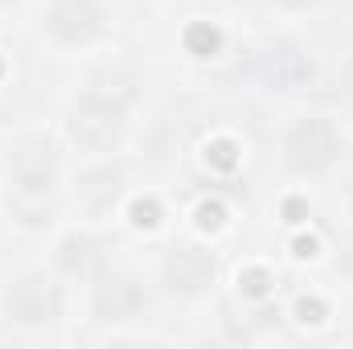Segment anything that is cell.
<instances>
[{
    "label": "cell",
    "mask_w": 353,
    "mask_h": 349,
    "mask_svg": "<svg viewBox=\"0 0 353 349\" xmlns=\"http://www.w3.org/2000/svg\"><path fill=\"white\" fill-rule=\"evenodd\" d=\"M132 128V99L107 87L79 90L66 107V136L83 157H111Z\"/></svg>",
    "instance_id": "cell-1"
},
{
    "label": "cell",
    "mask_w": 353,
    "mask_h": 349,
    "mask_svg": "<svg viewBox=\"0 0 353 349\" xmlns=\"http://www.w3.org/2000/svg\"><path fill=\"white\" fill-rule=\"evenodd\" d=\"M279 161L292 177H325L341 165V128L329 115H292L279 132Z\"/></svg>",
    "instance_id": "cell-2"
},
{
    "label": "cell",
    "mask_w": 353,
    "mask_h": 349,
    "mask_svg": "<svg viewBox=\"0 0 353 349\" xmlns=\"http://www.w3.org/2000/svg\"><path fill=\"white\" fill-rule=\"evenodd\" d=\"M58 148L41 136H25L4 152V181H8V197L17 210H37L54 197L58 189Z\"/></svg>",
    "instance_id": "cell-3"
},
{
    "label": "cell",
    "mask_w": 353,
    "mask_h": 349,
    "mask_svg": "<svg viewBox=\"0 0 353 349\" xmlns=\"http://www.w3.org/2000/svg\"><path fill=\"white\" fill-rule=\"evenodd\" d=\"M41 33L58 50H90L111 33V12L103 0H50L41 12Z\"/></svg>",
    "instance_id": "cell-4"
},
{
    "label": "cell",
    "mask_w": 353,
    "mask_h": 349,
    "mask_svg": "<svg viewBox=\"0 0 353 349\" xmlns=\"http://www.w3.org/2000/svg\"><path fill=\"white\" fill-rule=\"evenodd\" d=\"M148 308V283L132 267H103L94 283V317L99 321H132Z\"/></svg>",
    "instance_id": "cell-5"
},
{
    "label": "cell",
    "mask_w": 353,
    "mask_h": 349,
    "mask_svg": "<svg viewBox=\"0 0 353 349\" xmlns=\"http://www.w3.org/2000/svg\"><path fill=\"white\" fill-rule=\"evenodd\" d=\"M4 312L12 321H25V325L58 321L62 317V288L50 275H41V271H25V275L8 279V288H4Z\"/></svg>",
    "instance_id": "cell-6"
},
{
    "label": "cell",
    "mask_w": 353,
    "mask_h": 349,
    "mask_svg": "<svg viewBox=\"0 0 353 349\" xmlns=\"http://www.w3.org/2000/svg\"><path fill=\"white\" fill-rule=\"evenodd\" d=\"M165 283L176 296H201L214 283V255L205 247L181 243L165 255Z\"/></svg>",
    "instance_id": "cell-7"
}]
</instances>
